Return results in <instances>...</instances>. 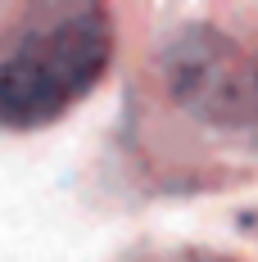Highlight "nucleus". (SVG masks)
Returning a JSON list of instances; mask_svg holds the SVG:
<instances>
[{"label":"nucleus","mask_w":258,"mask_h":262,"mask_svg":"<svg viewBox=\"0 0 258 262\" xmlns=\"http://www.w3.org/2000/svg\"><path fill=\"white\" fill-rule=\"evenodd\" d=\"M113 54V23L100 5L36 9L0 46V127L32 131L64 118L95 91Z\"/></svg>","instance_id":"1"},{"label":"nucleus","mask_w":258,"mask_h":262,"mask_svg":"<svg viewBox=\"0 0 258 262\" xmlns=\"http://www.w3.org/2000/svg\"><path fill=\"white\" fill-rule=\"evenodd\" d=\"M172 73L177 95L195 113L213 118L217 127L258 131V54H245L217 36H186Z\"/></svg>","instance_id":"2"}]
</instances>
